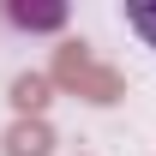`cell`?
Segmentation results:
<instances>
[{"label":"cell","mask_w":156,"mask_h":156,"mask_svg":"<svg viewBox=\"0 0 156 156\" xmlns=\"http://www.w3.org/2000/svg\"><path fill=\"white\" fill-rule=\"evenodd\" d=\"M48 84L66 90V96H78V102H90V108H114V102H126V72L108 66V60H96L84 36H66V42L54 48Z\"/></svg>","instance_id":"cell-1"},{"label":"cell","mask_w":156,"mask_h":156,"mask_svg":"<svg viewBox=\"0 0 156 156\" xmlns=\"http://www.w3.org/2000/svg\"><path fill=\"white\" fill-rule=\"evenodd\" d=\"M6 102H12V114H18V120H48V102H54L48 72H18L12 84H6Z\"/></svg>","instance_id":"cell-2"},{"label":"cell","mask_w":156,"mask_h":156,"mask_svg":"<svg viewBox=\"0 0 156 156\" xmlns=\"http://www.w3.org/2000/svg\"><path fill=\"white\" fill-rule=\"evenodd\" d=\"M54 126L48 120H12L0 132V156H54Z\"/></svg>","instance_id":"cell-3"},{"label":"cell","mask_w":156,"mask_h":156,"mask_svg":"<svg viewBox=\"0 0 156 156\" xmlns=\"http://www.w3.org/2000/svg\"><path fill=\"white\" fill-rule=\"evenodd\" d=\"M66 6L60 0H42V6H30V0H12L6 6V24H18V30H30V36H54V30H66Z\"/></svg>","instance_id":"cell-4"},{"label":"cell","mask_w":156,"mask_h":156,"mask_svg":"<svg viewBox=\"0 0 156 156\" xmlns=\"http://www.w3.org/2000/svg\"><path fill=\"white\" fill-rule=\"evenodd\" d=\"M126 24L144 36V48H156V0H126Z\"/></svg>","instance_id":"cell-5"}]
</instances>
